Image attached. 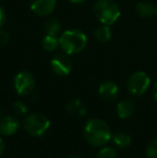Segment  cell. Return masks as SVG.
I'll return each instance as SVG.
<instances>
[{
    "mask_svg": "<svg viewBox=\"0 0 157 158\" xmlns=\"http://www.w3.org/2000/svg\"><path fill=\"white\" fill-rule=\"evenodd\" d=\"M84 137L93 146H102L111 139V129L105 121L93 118L84 127Z\"/></svg>",
    "mask_w": 157,
    "mask_h": 158,
    "instance_id": "cell-1",
    "label": "cell"
},
{
    "mask_svg": "<svg viewBox=\"0 0 157 158\" xmlns=\"http://www.w3.org/2000/svg\"><path fill=\"white\" fill-rule=\"evenodd\" d=\"M87 44V37L81 30H66L59 37V46L64 53L73 55L81 53Z\"/></svg>",
    "mask_w": 157,
    "mask_h": 158,
    "instance_id": "cell-2",
    "label": "cell"
},
{
    "mask_svg": "<svg viewBox=\"0 0 157 158\" xmlns=\"http://www.w3.org/2000/svg\"><path fill=\"white\" fill-rule=\"evenodd\" d=\"M94 14L103 25H113L121 16L118 4L113 0H98L94 6Z\"/></svg>",
    "mask_w": 157,
    "mask_h": 158,
    "instance_id": "cell-3",
    "label": "cell"
},
{
    "mask_svg": "<svg viewBox=\"0 0 157 158\" xmlns=\"http://www.w3.org/2000/svg\"><path fill=\"white\" fill-rule=\"evenodd\" d=\"M23 125L28 135L32 137H41L48 130L51 122L44 114L32 113L25 117Z\"/></svg>",
    "mask_w": 157,
    "mask_h": 158,
    "instance_id": "cell-4",
    "label": "cell"
},
{
    "mask_svg": "<svg viewBox=\"0 0 157 158\" xmlns=\"http://www.w3.org/2000/svg\"><path fill=\"white\" fill-rule=\"evenodd\" d=\"M151 83L149 75L143 71H137L130 75L127 81V89L130 94L134 96H141L147 90Z\"/></svg>",
    "mask_w": 157,
    "mask_h": 158,
    "instance_id": "cell-5",
    "label": "cell"
},
{
    "mask_svg": "<svg viewBox=\"0 0 157 158\" xmlns=\"http://www.w3.org/2000/svg\"><path fill=\"white\" fill-rule=\"evenodd\" d=\"M14 89L21 96L29 95L34 92L36 81L34 75L28 71H21L14 77Z\"/></svg>",
    "mask_w": 157,
    "mask_h": 158,
    "instance_id": "cell-6",
    "label": "cell"
},
{
    "mask_svg": "<svg viewBox=\"0 0 157 158\" xmlns=\"http://www.w3.org/2000/svg\"><path fill=\"white\" fill-rule=\"evenodd\" d=\"M51 67L53 71L57 75L60 77H66L72 70V61L69 55L66 53H59L56 54L51 60Z\"/></svg>",
    "mask_w": 157,
    "mask_h": 158,
    "instance_id": "cell-7",
    "label": "cell"
},
{
    "mask_svg": "<svg viewBox=\"0 0 157 158\" xmlns=\"http://www.w3.org/2000/svg\"><path fill=\"white\" fill-rule=\"evenodd\" d=\"M56 8V0H31L30 9L39 16H48Z\"/></svg>",
    "mask_w": 157,
    "mask_h": 158,
    "instance_id": "cell-8",
    "label": "cell"
},
{
    "mask_svg": "<svg viewBox=\"0 0 157 158\" xmlns=\"http://www.w3.org/2000/svg\"><path fill=\"white\" fill-rule=\"evenodd\" d=\"M99 95L105 101L113 102L118 96V87L114 82L105 81L99 86Z\"/></svg>",
    "mask_w": 157,
    "mask_h": 158,
    "instance_id": "cell-9",
    "label": "cell"
},
{
    "mask_svg": "<svg viewBox=\"0 0 157 158\" xmlns=\"http://www.w3.org/2000/svg\"><path fill=\"white\" fill-rule=\"evenodd\" d=\"M19 122L15 116L8 115L0 118V135H12L19 130Z\"/></svg>",
    "mask_w": 157,
    "mask_h": 158,
    "instance_id": "cell-10",
    "label": "cell"
},
{
    "mask_svg": "<svg viewBox=\"0 0 157 158\" xmlns=\"http://www.w3.org/2000/svg\"><path fill=\"white\" fill-rule=\"evenodd\" d=\"M134 111V102L129 99L121 100L118 103V106H116L118 115L123 119L128 118L129 116H131Z\"/></svg>",
    "mask_w": 157,
    "mask_h": 158,
    "instance_id": "cell-11",
    "label": "cell"
},
{
    "mask_svg": "<svg viewBox=\"0 0 157 158\" xmlns=\"http://www.w3.org/2000/svg\"><path fill=\"white\" fill-rule=\"evenodd\" d=\"M67 111L74 116H83L86 114V109L83 102L78 98L71 99L67 104Z\"/></svg>",
    "mask_w": 157,
    "mask_h": 158,
    "instance_id": "cell-12",
    "label": "cell"
},
{
    "mask_svg": "<svg viewBox=\"0 0 157 158\" xmlns=\"http://www.w3.org/2000/svg\"><path fill=\"white\" fill-rule=\"evenodd\" d=\"M136 11L140 17H151L156 13V6L151 2L142 1L136 6Z\"/></svg>",
    "mask_w": 157,
    "mask_h": 158,
    "instance_id": "cell-13",
    "label": "cell"
},
{
    "mask_svg": "<svg viewBox=\"0 0 157 158\" xmlns=\"http://www.w3.org/2000/svg\"><path fill=\"white\" fill-rule=\"evenodd\" d=\"M94 35L97 41L101 42V43L108 42L111 39V35H112L111 28H110L109 25H103V24H101V25L99 26V27H97L96 30L94 31Z\"/></svg>",
    "mask_w": 157,
    "mask_h": 158,
    "instance_id": "cell-14",
    "label": "cell"
},
{
    "mask_svg": "<svg viewBox=\"0 0 157 158\" xmlns=\"http://www.w3.org/2000/svg\"><path fill=\"white\" fill-rule=\"evenodd\" d=\"M59 46V38L57 35H46L42 39V48L46 52H54Z\"/></svg>",
    "mask_w": 157,
    "mask_h": 158,
    "instance_id": "cell-15",
    "label": "cell"
},
{
    "mask_svg": "<svg viewBox=\"0 0 157 158\" xmlns=\"http://www.w3.org/2000/svg\"><path fill=\"white\" fill-rule=\"evenodd\" d=\"M112 139H113V142L115 143V145L118 146L119 148H127V146H129L130 143H131V137H130L128 133L123 132V131L116 132L115 135L112 137Z\"/></svg>",
    "mask_w": 157,
    "mask_h": 158,
    "instance_id": "cell-16",
    "label": "cell"
},
{
    "mask_svg": "<svg viewBox=\"0 0 157 158\" xmlns=\"http://www.w3.org/2000/svg\"><path fill=\"white\" fill-rule=\"evenodd\" d=\"M60 28H61L60 23L56 19H48L44 23V30H45L46 35H57L59 31H60Z\"/></svg>",
    "mask_w": 157,
    "mask_h": 158,
    "instance_id": "cell-17",
    "label": "cell"
},
{
    "mask_svg": "<svg viewBox=\"0 0 157 158\" xmlns=\"http://www.w3.org/2000/svg\"><path fill=\"white\" fill-rule=\"evenodd\" d=\"M96 158H118L116 152L112 148H103L102 150L99 151Z\"/></svg>",
    "mask_w": 157,
    "mask_h": 158,
    "instance_id": "cell-18",
    "label": "cell"
},
{
    "mask_svg": "<svg viewBox=\"0 0 157 158\" xmlns=\"http://www.w3.org/2000/svg\"><path fill=\"white\" fill-rule=\"evenodd\" d=\"M12 109L16 115H24L27 113V106L22 101H16L13 103Z\"/></svg>",
    "mask_w": 157,
    "mask_h": 158,
    "instance_id": "cell-19",
    "label": "cell"
},
{
    "mask_svg": "<svg viewBox=\"0 0 157 158\" xmlns=\"http://www.w3.org/2000/svg\"><path fill=\"white\" fill-rule=\"evenodd\" d=\"M147 158H157V139L153 140L147 148Z\"/></svg>",
    "mask_w": 157,
    "mask_h": 158,
    "instance_id": "cell-20",
    "label": "cell"
},
{
    "mask_svg": "<svg viewBox=\"0 0 157 158\" xmlns=\"http://www.w3.org/2000/svg\"><path fill=\"white\" fill-rule=\"evenodd\" d=\"M10 41V35L9 33L6 31V30L0 29V44L1 45H6V44L9 43Z\"/></svg>",
    "mask_w": 157,
    "mask_h": 158,
    "instance_id": "cell-21",
    "label": "cell"
},
{
    "mask_svg": "<svg viewBox=\"0 0 157 158\" xmlns=\"http://www.w3.org/2000/svg\"><path fill=\"white\" fill-rule=\"evenodd\" d=\"M4 23H6V12H4L3 8L0 6V29H2Z\"/></svg>",
    "mask_w": 157,
    "mask_h": 158,
    "instance_id": "cell-22",
    "label": "cell"
},
{
    "mask_svg": "<svg viewBox=\"0 0 157 158\" xmlns=\"http://www.w3.org/2000/svg\"><path fill=\"white\" fill-rule=\"evenodd\" d=\"M4 148H6V145H4V142H3V140L0 138V156L2 155V153H3V151H4Z\"/></svg>",
    "mask_w": 157,
    "mask_h": 158,
    "instance_id": "cell-23",
    "label": "cell"
},
{
    "mask_svg": "<svg viewBox=\"0 0 157 158\" xmlns=\"http://www.w3.org/2000/svg\"><path fill=\"white\" fill-rule=\"evenodd\" d=\"M69 1H71L72 3H76V4H78V3H82V2H84L85 0H69Z\"/></svg>",
    "mask_w": 157,
    "mask_h": 158,
    "instance_id": "cell-24",
    "label": "cell"
},
{
    "mask_svg": "<svg viewBox=\"0 0 157 158\" xmlns=\"http://www.w3.org/2000/svg\"><path fill=\"white\" fill-rule=\"evenodd\" d=\"M68 158H82V157L80 156V155H76V154H74V155H70V156L68 157Z\"/></svg>",
    "mask_w": 157,
    "mask_h": 158,
    "instance_id": "cell-25",
    "label": "cell"
},
{
    "mask_svg": "<svg viewBox=\"0 0 157 158\" xmlns=\"http://www.w3.org/2000/svg\"><path fill=\"white\" fill-rule=\"evenodd\" d=\"M154 96H155V99H156V101H157V83H156V85H155V90H154Z\"/></svg>",
    "mask_w": 157,
    "mask_h": 158,
    "instance_id": "cell-26",
    "label": "cell"
},
{
    "mask_svg": "<svg viewBox=\"0 0 157 158\" xmlns=\"http://www.w3.org/2000/svg\"><path fill=\"white\" fill-rule=\"evenodd\" d=\"M155 14L157 15V6H156V13H155Z\"/></svg>",
    "mask_w": 157,
    "mask_h": 158,
    "instance_id": "cell-27",
    "label": "cell"
},
{
    "mask_svg": "<svg viewBox=\"0 0 157 158\" xmlns=\"http://www.w3.org/2000/svg\"><path fill=\"white\" fill-rule=\"evenodd\" d=\"M0 114H1V111H0Z\"/></svg>",
    "mask_w": 157,
    "mask_h": 158,
    "instance_id": "cell-28",
    "label": "cell"
}]
</instances>
